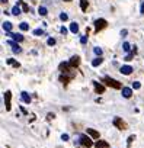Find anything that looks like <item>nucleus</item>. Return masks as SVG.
<instances>
[{
	"label": "nucleus",
	"instance_id": "nucleus-30",
	"mask_svg": "<svg viewBox=\"0 0 144 148\" xmlns=\"http://www.w3.org/2000/svg\"><path fill=\"white\" fill-rule=\"evenodd\" d=\"M34 35H44V31L42 29H35L34 31Z\"/></svg>",
	"mask_w": 144,
	"mask_h": 148
},
{
	"label": "nucleus",
	"instance_id": "nucleus-1",
	"mask_svg": "<svg viewBox=\"0 0 144 148\" xmlns=\"http://www.w3.org/2000/svg\"><path fill=\"white\" fill-rule=\"evenodd\" d=\"M102 82H103L105 84H108L109 87H114V89H121V87H122V84H121L118 80L111 79V77H103V79H102Z\"/></svg>",
	"mask_w": 144,
	"mask_h": 148
},
{
	"label": "nucleus",
	"instance_id": "nucleus-36",
	"mask_svg": "<svg viewBox=\"0 0 144 148\" xmlns=\"http://www.w3.org/2000/svg\"><path fill=\"white\" fill-rule=\"evenodd\" d=\"M140 12H141V13H143V15H144V2H143V3H141V9H140Z\"/></svg>",
	"mask_w": 144,
	"mask_h": 148
},
{
	"label": "nucleus",
	"instance_id": "nucleus-20",
	"mask_svg": "<svg viewBox=\"0 0 144 148\" xmlns=\"http://www.w3.org/2000/svg\"><path fill=\"white\" fill-rule=\"evenodd\" d=\"M38 13H39L41 16H47V13H48V10H47V8H44V6H41V8L38 9Z\"/></svg>",
	"mask_w": 144,
	"mask_h": 148
},
{
	"label": "nucleus",
	"instance_id": "nucleus-21",
	"mask_svg": "<svg viewBox=\"0 0 144 148\" xmlns=\"http://www.w3.org/2000/svg\"><path fill=\"white\" fill-rule=\"evenodd\" d=\"M12 15H15V16L21 15V9H19V6H18V5H16V6H13V9H12Z\"/></svg>",
	"mask_w": 144,
	"mask_h": 148
},
{
	"label": "nucleus",
	"instance_id": "nucleus-24",
	"mask_svg": "<svg viewBox=\"0 0 144 148\" xmlns=\"http://www.w3.org/2000/svg\"><path fill=\"white\" fill-rule=\"evenodd\" d=\"M70 79H71V77H65V76H61V77H60V82H63L64 84H67Z\"/></svg>",
	"mask_w": 144,
	"mask_h": 148
},
{
	"label": "nucleus",
	"instance_id": "nucleus-2",
	"mask_svg": "<svg viewBox=\"0 0 144 148\" xmlns=\"http://www.w3.org/2000/svg\"><path fill=\"white\" fill-rule=\"evenodd\" d=\"M79 141H80V144L83 145V147H86V148H90L92 145H93V142H92V139L88 136V135H80V138H79Z\"/></svg>",
	"mask_w": 144,
	"mask_h": 148
},
{
	"label": "nucleus",
	"instance_id": "nucleus-22",
	"mask_svg": "<svg viewBox=\"0 0 144 148\" xmlns=\"http://www.w3.org/2000/svg\"><path fill=\"white\" fill-rule=\"evenodd\" d=\"M19 28H21L22 31H28V29H29V25H28L26 22H22V23L19 25Z\"/></svg>",
	"mask_w": 144,
	"mask_h": 148
},
{
	"label": "nucleus",
	"instance_id": "nucleus-25",
	"mask_svg": "<svg viewBox=\"0 0 144 148\" xmlns=\"http://www.w3.org/2000/svg\"><path fill=\"white\" fill-rule=\"evenodd\" d=\"M93 51H95V54H96V55H99V57L102 55V48H99V47H96V48H95Z\"/></svg>",
	"mask_w": 144,
	"mask_h": 148
},
{
	"label": "nucleus",
	"instance_id": "nucleus-19",
	"mask_svg": "<svg viewBox=\"0 0 144 148\" xmlns=\"http://www.w3.org/2000/svg\"><path fill=\"white\" fill-rule=\"evenodd\" d=\"M88 6H89V2H88V0H80V8H82L83 12L88 9Z\"/></svg>",
	"mask_w": 144,
	"mask_h": 148
},
{
	"label": "nucleus",
	"instance_id": "nucleus-33",
	"mask_svg": "<svg viewBox=\"0 0 144 148\" xmlns=\"http://www.w3.org/2000/svg\"><path fill=\"white\" fill-rule=\"evenodd\" d=\"M134 139H135V136H134V135H131V136H128V145H131V142H132Z\"/></svg>",
	"mask_w": 144,
	"mask_h": 148
},
{
	"label": "nucleus",
	"instance_id": "nucleus-14",
	"mask_svg": "<svg viewBox=\"0 0 144 148\" xmlns=\"http://www.w3.org/2000/svg\"><path fill=\"white\" fill-rule=\"evenodd\" d=\"M95 147H96V148H108L109 144H108L106 141H98V142H95Z\"/></svg>",
	"mask_w": 144,
	"mask_h": 148
},
{
	"label": "nucleus",
	"instance_id": "nucleus-16",
	"mask_svg": "<svg viewBox=\"0 0 144 148\" xmlns=\"http://www.w3.org/2000/svg\"><path fill=\"white\" fill-rule=\"evenodd\" d=\"M70 31L73 32V34H77V32H79V25H77L76 22H73V23H70Z\"/></svg>",
	"mask_w": 144,
	"mask_h": 148
},
{
	"label": "nucleus",
	"instance_id": "nucleus-15",
	"mask_svg": "<svg viewBox=\"0 0 144 148\" xmlns=\"http://www.w3.org/2000/svg\"><path fill=\"white\" fill-rule=\"evenodd\" d=\"M21 96H22V100H23L25 103H31V96H29V93L22 92V93H21Z\"/></svg>",
	"mask_w": 144,
	"mask_h": 148
},
{
	"label": "nucleus",
	"instance_id": "nucleus-32",
	"mask_svg": "<svg viewBox=\"0 0 144 148\" xmlns=\"http://www.w3.org/2000/svg\"><path fill=\"white\" fill-rule=\"evenodd\" d=\"M80 42H82V44L85 45V44L88 42V36H82V38H80Z\"/></svg>",
	"mask_w": 144,
	"mask_h": 148
},
{
	"label": "nucleus",
	"instance_id": "nucleus-23",
	"mask_svg": "<svg viewBox=\"0 0 144 148\" xmlns=\"http://www.w3.org/2000/svg\"><path fill=\"white\" fill-rule=\"evenodd\" d=\"M122 49H124L125 52H128V51L131 49V47H130V44H128V42H124V44H122Z\"/></svg>",
	"mask_w": 144,
	"mask_h": 148
},
{
	"label": "nucleus",
	"instance_id": "nucleus-35",
	"mask_svg": "<svg viewBox=\"0 0 144 148\" xmlns=\"http://www.w3.org/2000/svg\"><path fill=\"white\" fill-rule=\"evenodd\" d=\"M60 32H61V34H63V35H65V34H67V29H65V28H64V26H63V28H61V29H60Z\"/></svg>",
	"mask_w": 144,
	"mask_h": 148
},
{
	"label": "nucleus",
	"instance_id": "nucleus-28",
	"mask_svg": "<svg viewBox=\"0 0 144 148\" xmlns=\"http://www.w3.org/2000/svg\"><path fill=\"white\" fill-rule=\"evenodd\" d=\"M132 57H134V52L131 51V54H128V55H127L124 60H125V61H131V60H132Z\"/></svg>",
	"mask_w": 144,
	"mask_h": 148
},
{
	"label": "nucleus",
	"instance_id": "nucleus-10",
	"mask_svg": "<svg viewBox=\"0 0 144 148\" xmlns=\"http://www.w3.org/2000/svg\"><path fill=\"white\" fill-rule=\"evenodd\" d=\"M70 68H71V67H70V64H68V62H65V64H64V62H61V64H60V70H61V73H63V74H67V73L70 71Z\"/></svg>",
	"mask_w": 144,
	"mask_h": 148
},
{
	"label": "nucleus",
	"instance_id": "nucleus-37",
	"mask_svg": "<svg viewBox=\"0 0 144 148\" xmlns=\"http://www.w3.org/2000/svg\"><path fill=\"white\" fill-rule=\"evenodd\" d=\"M6 62H8V64H15V61H13V60H12V58H9V60H8V61H6Z\"/></svg>",
	"mask_w": 144,
	"mask_h": 148
},
{
	"label": "nucleus",
	"instance_id": "nucleus-6",
	"mask_svg": "<svg viewBox=\"0 0 144 148\" xmlns=\"http://www.w3.org/2000/svg\"><path fill=\"white\" fill-rule=\"evenodd\" d=\"M68 64H70V67H71V68H74V67H77V65L80 64V58H79L77 55H73V57L70 58Z\"/></svg>",
	"mask_w": 144,
	"mask_h": 148
},
{
	"label": "nucleus",
	"instance_id": "nucleus-7",
	"mask_svg": "<svg viewBox=\"0 0 144 148\" xmlns=\"http://www.w3.org/2000/svg\"><path fill=\"white\" fill-rule=\"evenodd\" d=\"M9 44H10V47H12V51H13L15 54H21V52H22V48H21V47H19V45H18L16 42L10 41Z\"/></svg>",
	"mask_w": 144,
	"mask_h": 148
},
{
	"label": "nucleus",
	"instance_id": "nucleus-29",
	"mask_svg": "<svg viewBox=\"0 0 144 148\" xmlns=\"http://www.w3.org/2000/svg\"><path fill=\"white\" fill-rule=\"evenodd\" d=\"M60 19H61V21H67V19H68V15H67V13H61V15H60Z\"/></svg>",
	"mask_w": 144,
	"mask_h": 148
},
{
	"label": "nucleus",
	"instance_id": "nucleus-38",
	"mask_svg": "<svg viewBox=\"0 0 144 148\" xmlns=\"http://www.w3.org/2000/svg\"><path fill=\"white\" fill-rule=\"evenodd\" d=\"M2 3H8V0H2Z\"/></svg>",
	"mask_w": 144,
	"mask_h": 148
},
{
	"label": "nucleus",
	"instance_id": "nucleus-13",
	"mask_svg": "<svg viewBox=\"0 0 144 148\" xmlns=\"http://www.w3.org/2000/svg\"><path fill=\"white\" fill-rule=\"evenodd\" d=\"M88 134H89L92 138H95V139H98V138H99V132H98V131H95V129H92V128H88Z\"/></svg>",
	"mask_w": 144,
	"mask_h": 148
},
{
	"label": "nucleus",
	"instance_id": "nucleus-5",
	"mask_svg": "<svg viewBox=\"0 0 144 148\" xmlns=\"http://www.w3.org/2000/svg\"><path fill=\"white\" fill-rule=\"evenodd\" d=\"M10 99H12V93H10V90H8L6 93H5V105H6V110H10Z\"/></svg>",
	"mask_w": 144,
	"mask_h": 148
},
{
	"label": "nucleus",
	"instance_id": "nucleus-31",
	"mask_svg": "<svg viewBox=\"0 0 144 148\" xmlns=\"http://www.w3.org/2000/svg\"><path fill=\"white\" fill-rule=\"evenodd\" d=\"M21 5H22V9H23V12H28V10H29V8H28V5H25L23 2H21Z\"/></svg>",
	"mask_w": 144,
	"mask_h": 148
},
{
	"label": "nucleus",
	"instance_id": "nucleus-34",
	"mask_svg": "<svg viewBox=\"0 0 144 148\" xmlns=\"http://www.w3.org/2000/svg\"><path fill=\"white\" fill-rule=\"evenodd\" d=\"M61 139H63V141H68V135H67V134H63V135H61Z\"/></svg>",
	"mask_w": 144,
	"mask_h": 148
},
{
	"label": "nucleus",
	"instance_id": "nucleus-3",
	"mask_svg": "<svg viewBox=\"0 0 144 148\" xmlns=\"http://www.w3.org/2000/svg\"><path fill=\"white\" fill-rule=\"evenodd\" d=\"M114 125L116 126V128H119L121 131H124V129H127V123L122 121V118H114Z\"/></svg>",
	"mask_w": 144,
	"mask_h": 148
},
{
	"label": "nucleus",
	"instance_id": "nucleus-26",
	"mask_svg": "<svg viewBox=\"0 0 144 148\" xmlns=\"http://www.w3.org/2000/svg\"><path fill=\"white\" fill-rule=\"evenodd\" d=\"M140 87H141V84H140L138 82H134V83H132V89H134V90H138Z\"/></svg>",
	"mask_w": 144,
	"mask_h": 148
},
{
	"label": "nucleus",
	"instance_id": "nucleus-8",
	"mask_svg": "<svg viewBox=\"0 0 144 148\" xmlns=\"http://www.w3.org/2000/svg\"><path fill=\"white\" fill-rule=\"evenodd\" d=\"M122 96H124L125 99H130V97L132 96V89H130V87H122Z\"/></svg>",
	"mask_w": 144,
	"mask_h": 148
},
{
	"label": "nucleus",
	"instance_id": "nucleus-12",
	"mask_svg": "<svg viewBox=\"0 0 144 148\" xmlns=\"http://www.w3.org/2000/svg\"><path fill=\"white\" fill-rule=\"evenodd\" d=\"M9 36H12L15 42H22V41H23V36H22L21 34H12V32H10Z\"/></svg>",
	"mask_w": 144,
	"mask_h": 148
},
{
	"label": "nucleus",
	"instance_id": "nucleus-4",
	"mask_svg": "<svg viewBox=\"0 0 144 148\" xmlns=\"http://www.w3.org/2000/svg\"><path fill=\"white\" fill-rule=\"evenodd\" d=\"M106 25H108V22H106L105 19H98V21L95 22V28H96V31H102L103 28H106Z\"/></svg>",
	"mask_w": 144,
	"mask_h": 148
},
{
	"label": "nucleus",
	"instance_id": "nucleus-18",
	"mask_svg": "<svg viewBox=\"0 0 144 148\" xmlns=\"http://www.w3.org/2000/svg\"><path fill=\"white\" fill-rule=\"evenodd\" d=\"M102 61H103V60H102L101 57H98V58H95V60L92 61V65H93V67H98V65L102 64Z\"/></svg>",
	"mask_w": 144,
	"mask_h": 148
},
{
	"label": "nucleus",
	"instance_id": "nucleus-9",
	"mask_svg": "<svg viewBox=\"0 0 144 148\" xmlns=\"http://www.w3.org/2000/svg\"><path fill=\"white\" fill-rule=\"evenodd\" d=\"M121 73L125 74V76H130V74L132 73V67L131 65H122L121 67Z\"/></svg>",
	"mask_w": 144,
	"mask_h": 148
},
{
	"label": "nucleus",
	"instance_id": "nucleus-39",
	"mask_svg": "<svg viewBox=\"0 0 144 148\" xmlns=\"http://www.w3.org/2000/svg\"><path fill=\"white\" fill-rule=\"evenodd\" d=\"M64 2H71V0H64Z\"/></svg>",
	"mask_w": 144,
	"mask_h": 148
},
{
	"label": "nucleus",
	"instance_id": "nucleus-11",
	"mask_svg": "<svg viewBox=\"0 0 144 148\" xmlns=\"http://www.w3.org/2000/svg\"><path fill=\"white\" fill-rule=\"evenodd\" d=\"M93 83V86H95V92L96 93H103L105 92V87L101 84V83H98V82H92Z\"/></svg>",
	"mask_w": 144,
	"mask_h": 148
},
{
	"label": "nucleus",
	"instance_id": "nucleus-27",
	"mask_svg": "<svg viewBox=\"0 0 144 148\" xmlns=\"http://www.w3.org/2000/svg\"><path fill=\"white\" fill-rule=\"evenodd\" d=\"M47 44L52 47V45H55V39H54V38H48V41H47Z\"/></svg>",
	"mask_w": 144,
	"mask_h": 148
},
{
	"label": "nucleus",
	"instance_id": "nucleus-17",
	"mask_svg": "<svg viewBox=\"0 0 144 148\" xmlns=\"http://www.w3.org/2000/svg\"><path fill=\"white\" fill-rule=\"evenodd\" d=\"M12 28H13V25H12L10 22H3V29H5L6 32H9V34H10Z\"/></svg>",
	"mask_w": 144,
	"mask_h": 148
}]
</instances>
